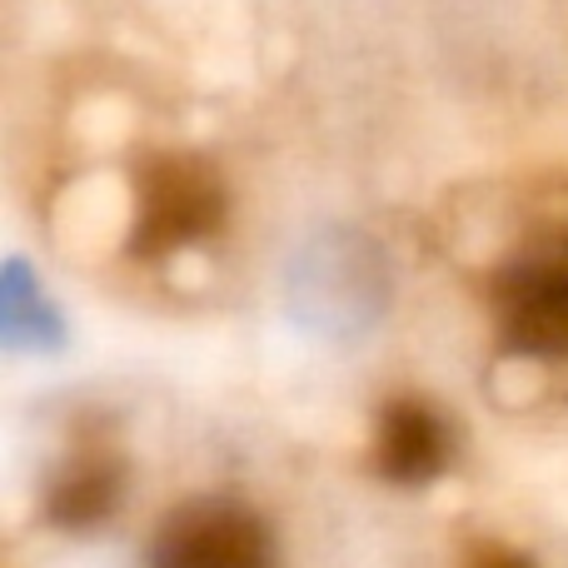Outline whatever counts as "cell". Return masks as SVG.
<instances>
[{
	"mask_svg": "<svg viewBox=\"0 0 568 568\" xmlns=\"http://www.w3.org/2000/svg\"><path fill=\"white\" fill-rule=\"evenodd\" d=\"M225 220V190L205 160L165 155L140 175V215L135 250L140 255H170L180 245H195Z\"/></svg>",
	"mask_w": 568,
	"mask_h": 568,
	"instance_id": "cell-1",
	"label": "cell"
},
{
	"mask_svg": "<svg viewBox=\"0 0 568 568\" xmlns=\"http://www.w3.org/2000/svg\"><path fill=\"white\" fill-rule=\"evenodd\" d=\"M155 568H275V544L245 504L205 499L160 524Z\"/></svg>",
	"mask_w": 568,
	"mask_h": 568,
	"instance_id": "cell-2",
	"label": "cell"
},
{
	"mask_svg": "<svg viewBox=\"0 0 568 568\" xmlns=\"http://www.w3.org/2000/svg\"><path fill=\"white\" fill-rule=\"evenodd\" d=\"M499 320L514 344L568 354V240L529 245L499 275Z\"/></svg>",
	"mask_w": 568,
	"mask_h": 568,
	"instance_id": "cell-3",
	"label": "cell"
},
{
	"mask_svg": "<svg viewBox=\"0 0 568 568\" xmlns=\"http://www.w3.org/2000/svg\"><path fill=\"white\" fill-rule=\"evenodd\" d=\"M120 489H125V454L115 449V439L80 434V444L50 484V519L60 529H90V524L110 519Z\"/></svg>",
	"mask_w": 568,
	"mask_h": 568,
	"instance_id": "cell-4",
	"label": "cell"
},
{
	"mask_svg": "<svg viewBox=\"0 0 568 568\" xmlns=\"http://www.w3.org/2000/svg\"><path fill=\"white\" fill-rule=\"evenodd\" d=\"M449 459V429L439 409L419 399H394L379 419V469L399 484H424Z\"/></svg>",
	"mask_w": 568,
	"mask_h": 568,
	"instance_id": "cell-5",
	"label": "cell"
},
{
	"mask_svg": "<svg viewBox=\"0 0 568 568\" xmlns=\"http://www.w3.org/2000/svg\"><path fill=\"white\" fill-rule=\"evenodd\" d=\"M469 568H534V564L519 559V554H509V549H479Z\"/></svg>",
	"mask_w": 568,
	"mask_h": 568,
	"instance_id": "cell-6",
	"label": "cell"
}]
</instances>
